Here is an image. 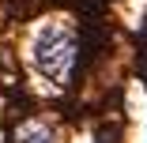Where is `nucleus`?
I'll return each instance as SVG.
<instances>
[{
	"instance_id": "obj_2",
	"label": "nucleus",
	"mask_w": 147,
	"mask_h": 143,
	"mask_svg": "<svg viewBox=\"0 0 147 143\" xmlns=\"http://www.w3.org/2000/svg\"><path fill=\"white\" fill-rule=\"evenodd\" d=\"M15 139H19V143H53V132H49L42 121H26Z\"/></svg>"
},
{
	"instance_id": "obj_1",
	"label": "nucleus",
	"mask_w": 147,
	"mask_h": 143,
	"mask_svg": "<svg viewBox=\"0 0 147 143\" xmlns=\"http://www.w3.org/2000/svg\"><path fill=\"white\" fill-rule=\"evenodd\" d=\"M34 60L42 68V75H49L53 83L68 87V79L79 64V42L68 26H45L34 42Z\"/></svg>"
}]
</instances>
